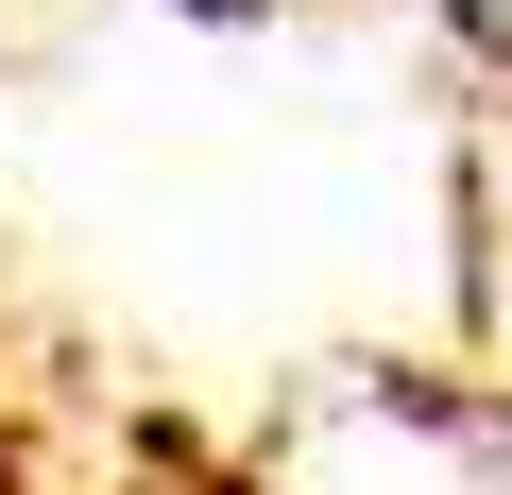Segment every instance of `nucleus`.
<instances>
[{"mask_svg":"<svg viewBox=\"0 0 512 495\" xmlns=\"http://www.w3.org/2000/svg\"><path fill=\"white\" fill-rule=\"evenodd\" d=\"M444 18H461V35L495 52V69H512V0H444Z\"/></svg>","mask_w":512,"mask_h":495,"instance_id":"obj_1","label":"nucleus"}]
</instances>
